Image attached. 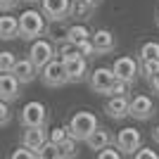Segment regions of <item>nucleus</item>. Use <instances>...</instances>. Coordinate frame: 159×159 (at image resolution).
Listing matches in <instances>:
<instances>
[{"mask_svg":"<svg viewBox=\"0 0 159 159\" xmlns=\"http://www.w3.org/2000/svg\"><path fill=\"white\" fill-rule=\"evenodd\" d=\"M19 38H24V40H36V38H40L43 33H45V14L43 12H38V10H26V12H21L19 17Z\"/></svg>","mask_w":159,"mask_h":159,"instance_id":"f257e3e1","label":"nucleus"},{"mask_svg":"<svg viewBox=\"0 0 159 159\" xmlns=\"http://www.w3.org/2000/svg\"><path fill=\"white\" fill-rule=\"evenodd\" d=\"M98 126H100V121H98V116H95L93 112H76L71 119H69V124H66V131H69V135H71L76 143H86V138Z\"/></svg>","mask_w":159,"mask_h":159,"instance_id":"f03ea898","label":"nucleus"},{"mask_svg":"<svg viewBox=\"0 0 159 159\" xmlns=\"http://www.w3.org/2000/svg\"><path fill=\"white\" fill-rule=\"evenodd\" d=\"M38 76L43 81V86L45 88H62L66 86L69 81H66V69H64V62L62 60H50L48 64H43L38 69Z\"/></svg>","mask_w":159,"mask_h":159,"instance_id":"7ed1b4c3","label":"nucleus"},{"mask_svg":"<svg viewBox=\"0 0 159 159\" xmlns=\"http://www.w3.org/2000/svg\"><path fill=\"white\" fill-rule=\"evenodd\" d=\"M50 121V114H48V107L38 100L26 102L24 109L19 112V124L21 126H48Z\"/></svg>","mask_w":159,"mask_h":159,"instance_id":"20e7f679","label":"nucleus"},{"mask_svg":"<svg viewBox=\"0 0 159 159\" xmlns=\"http://www.w3.org/2000/svg\"><path fill=\"white\" fill-rule=\"evenodd\" d=\"M154 112H157V105H154V100L145 93H138L133 95L131 102H128V116H133L135 121H147L152 119Z\"/></svg>","mask_w":159,"mask_h":159,"instance_id":"39448f33","label":"nucleus"},{"mask_svg":"<svg viewBox=\"0 0 159 159\" xmlns=\"http://www.w3.org/2000/svg\"><path fill=\"white\" fill-rule=\"evenodd\" d=\"M55 57H57V50H55V43L50 38H36V40H31L29 60L38 66V69L43 64H48L50 60H55Z\"/></svg>","mask_w":159,"mask_h":159,"instance_id":"423d86ee","label":"nucleus"},{"mask_svg":"<svg viewBox=\"0 0 159 159\" xmlns=\"http://www.w3.org/2000/svg\"><path fill=\"white\" fill-rule=\"evenodd\" d=\"M114 145L121 150V154H126V157H133V152L138 150L140 145H143V135H140L138 128H121L119 133H116V138H114Z\"/></svg>","mask_w":159,"mask_h":159,"instance_id":"0eeeda50","label":"nucleus"},{"mask_svg":"<svg viewBox=\"0 0 159 159\" xmlns=\"http://www.w3.org/2000/svg\"><path fill=\"white\" fill-rule=\"evenodd\" d=\"M114 69V76L121 81H126V83H135V79L140 76V62L135 60V57H131V55H126V57H119V60L112 64Z\"/></svg>","mask_w":159,"mask_h":159,"instance_id":"6e6552de","label":"nucleus"},{"mask_svg":"<svg viewBox=\"0 0 159 159\" xmlns=\"http://www.w3.org/2000/svg\"><path fill=\"white\" fill-rule=\"evenodd\" d=\"M114 81H116V76H114V69H112V66H98V69L90 74V79H88V86H90L93 93L107 95Z\"/></svg>","mask_w":159,"mask_h":159,"instance_id":"1a4fd4ad","label":"nucleus"},{"mask_svg":"<svg viewBox=\"0 0 159 159\" xmlns=\"http://www.w3.org/2000/svg\"><path fill=\"white\" fill-rule=\"evenodd\" d=\"M69 5L71 0H40V12L48 21H62L69 19Z\"/></svg>","mask_w":159,"mask_h":159,"instance_id":"9d476101","label":"nucleus"},{"mask_svg":"<svg viewBox=\"0 0 159 159\" xmlns=\"http://www.w3.org/2000/svg\"><path fill=\"white\" fill-rule=\"evenodd\" d=\"M19 95H21L19 79H17L12 71H2L0 74V100L14 102V100H19Z\"/></svg>","mask_w":159,"mask_h":159,"instance_id":"9b49d317","label":"nucleus"},{"mask_svg":"<svg viewBox=\"0 0 159 159\" xmlns=\"http://www.w3.org/2000/svg\"><path fill=\"white\" fill-rule=\"evenodd\" d=\"M64 69H66V81L69 83H81V81L88 79V57L76 55V57L64 62Z\"/></svg>","mask_w":159,"mask_h":159,"instance_id":"f8f14e48","label":"nucleus"},{"mask_svg":"<svg viewBox=\"0 0 159 159\" xmlns=\"http://www.w3.org/2000/svg\"><path fill=\"white\" fill-rule=\"evenodd\" d=\"M90 43H93L98 55H112L114 50H116V38H114V33L107 31V29H98L95 33H90Z\"/></svg>","mask_w":159,"mask_h":159,"instance_id":"ddd939ff","label":"nucleus"},{"mask_svg":"<svg viewBox=\"0 0 159 159\" xmlns=\"http://www.w3.org/2000/svg\"><path fill=\"white\" fill-rule=\"evenodd\" d=\"M128 95H109V100L105 102V114L114 121H121L128 116Z\"/></svg>","mask_w":159,"mask_h":159,"instance_id":"4468645a","label":"nucleus"},{"mask_svg":"<svg viewBox=\"0 0 159 159\" xmlns=\"http://www.w3.org/2000/svg\"><path fill=\"white\" fill-rule=\"evenodd\" d=\"M12 74L19 79L21 86H29V83H33V81L38 79V66L33 64L29 57H24V60H17V62H14Z\"/></svg>","mask_w":159,"mask_h":159,"instance_id":"2eb2a0df","label":"nucleus"},{"mask_svg":"<svg viewBox=\"0 0 159 159\" xmlns=\"http://www.w3.org/2000/svg\"><path fill=\"white\" fill-rule=\"evenodd\" d=\"M45 140H48V126H24L21 145H26V147H31V150L38 152Z\"/></svg>","mask_w":159,"mask_h":159,"instance_id":"dca6fc26","label":"nucleus"},{"mask_svg":"<svg viewBox=\"0 0 159 159\" xmlns=\"http://www.w3.org/2000/svg\"><path fill=\"white\" fill-rule=\"evenodd\" d=\"M93 14H95V5H90L86 0H71V5H69V19L88 24L93 19Z\"/></svg>","mask_w":159,"mask_h":159,"instance_id":"f3484780","label":"nucleus"},{"mask_svg":"<svg viewBox=\"0 0 159 159\" xmlns=\"http://www.w3.org/2000/svg\"><path fill=\"white\" fill-rule=\"evenodd\" d=\"M112 143H114V135L107 131V128H102V126H98V128H95V131L86 138L88 150H95V152H98V150H102V147H107V145H112Z\"/></svg>","mask_w":159,"mask_h":159,"instance_id":"a211bd4d","label":"nucleus"},{"mask_svg":"<svg viewBox=\"0 0 159 159\" xmlns=\"http://www.w3.org/2000/svg\"><path fill=\"white\" fill-rule=\"evenodd\" d=\"M14 38H19V19L2 12V17H0V40H14Z\"/></svg>","mask_w":159,"mask_h":159,"instance_id":"6ab92c4d","label":"nucleus"},{"mask_svg":"<svg viewBox=\"0 0 159 159\" xmlns=\"http://www.w3.org/2000/svg\"><path fill=\"white\" fill-rule=\"evenodd\" d=\"M45 36L52 40L55 45H60V43L69 40V24H66V19H62V21H50V24L45 26Z\"/></svg>","mask_w":159,"mask_h":159,"instance_id":"aec40b11","label":"nucleus"},{"mask_svg":"<svg viewBox=\"0 0 159 159\" xmlns=\"http://www.w3.org/2000/svg\"><path fill=\"white\" fill-rule=\"evenodd\" d=\"M69 40H71L74 45H81V43L90 40V31H88V26H86V24H81V21L71 24V26H69Z\"/></svg>","mask_w":159,"mask_h":159,"instance_id":"412c9836","label":"nucleus"},{"mask_svg":"<svg viewBox=\"0 0 159 159\" xmlns=\"http://www.w3.org/2000/svg\"><path fill=\"white\" fill-rule=\"evenodd\" d=\"M79 154V147H76V140L69 135L66 140H62L57 145V159H66V157H76Z\"/></svg>","mask_w":159,"mask_h":159,"instance_id":"4be33fe9","label":"nucleus"},{"mask_svg":"<svg viewBox=\"0 0 159 159\" xmlns=\"http://www.w3.org/2000/svg\"><path fill=\"white\" fill-rule=\"evenodd\" d=\"M76 55H81V50H79V45H74L71 40H64V43L57 45V57H60L62 62L71 60V57H76Z\"/></svg>","mask_w":159,"mask_h":159,"instance_id":"5701e85b","label":"nucleus"},{"mask_svg":"<svg viewBox=\"0 0 159 159\" xmlns=\"http://www.w3.org/2000/svg\"><path fill=\"white\" fill-rule=\"evenodd\" d=\"M138 57L140 60H154V57H159V43L157 40H145L138 50Z\"/></svg>","mask_w":159,"mask_h":159,"instance_id":"b1692460","label":"nucleus"},{"mask_svg":"<svg viewBox=\"0 0 159 159\" xmlns=\"http://www.w3.org/2000/svg\"><path fill=\"white\" fill-rule=\"evenodd\" d=\"M157 71H159V57H154V60H140V76L145 81L150 76H154Z\"/></svg>","mask_w":159,"mask_h":159,"instance_id":"393cba45","label":"nucleus"},{"mask_svg":"<svg viewBox=\"0 0 159 159\" xmlns=\"http://www.w3.org/2000/svg\"><path fill=\"white\" fill-rule=\"evenodd\" d=\"M14 62H17L14 52H10V50H0V74H2V71H12Z\"/></svg>","mask_w":159,"mask_h":159,"instance_id":"a878e982","label":"nucleus"},{"mask_svg":"<svg viewBox=\"0 0 159 159\" xmlns=\"http://www.w3.org/2000/svg\"><path fill=\"white\" fill-rule=\"evenodd\" d=\"M66 138H69V131H66V126L52 128V131H50V135H48V140H50L52 145H60L62 140H66Z\"/></svg>","mask_w":159,"mask_h":159,"instance_id":"bb28decb","label":"nucleus"},{"mask_svg":"<svg viewBox=\"0 0 159 159\" xmlns=\"http://www.w3.org/2000/svg\"><path fill=\"white\" fill-rule=\"evenodd\" d=\"M10 121H12V109H10V102L0 100V128H5Z\"/></svg>","mask_w":159,"mask_h":159,"instance_id":"cd10ccee","label":"nucleus"},{"mask_svg":"<svg viewBox=\"0 0 159 159\" xmlns=\"http://www.w3.org/2000/svg\"><path fill=\"white\" fill-rule=\"evenodd\" d=\"M36 157H38V152L31 150V147H26V145L17 147V150L12 152V159H36Z\"/></svg>","mask_w":159,"mask_h":159,"instance_id":"c85d7f7f","label":"nucleus"},{"mask_svg":"<svg viewBox=\"0 0 159 159\" xmlns=\"http://www.w3.org/2000/svg\"><path fill=\"white\" fill-rule=\"evenodd\" d=\"M128 88H131V83L116 79V81L112 83V88H109V93H107V95H128Z\"/></svg>","mask_w":159,"mask_h":159,"instance_id":"c756f323","label":"nucleus"},{"mask_svg":"<svg viewBox=\"0 0 159 159\" xmlns=\"http://www.w3.org/2000/svg\"><path fill=\"white\" fill-rule=\"evenodd\" d=\"M98 157L100 159H119V157H124V154H121L119 147L107 145V147H102V150H98Z\"/></svg>","mask_w":159,"mask_h":159,"instance_id":"7c9ffc66","label":"nucleus"},{"mask_svg":"<svg viewBox=\"0 0 159 159\" xmlns=\"http://www.w3.org/2000/svg\"><path fill=\"white\" fill-rule=\"evenodd\" d=\"M38 157H57V145H52L50 140H45L43 145H40V150H38Z\"/></svg>","mask_w":159,"mask_h":159,"instance_id":"2f4dec72","label":"nucleus"},{"mask_svg":"<svg viewBox=\"0 0 159 159\" xmlns=\"http://www.w3.org/2000/svg\"><path fill=\"white\" fill-rule=\"evenodd\" d=\"M133 157H138V159H159V154L154 152V150H150V147H143L140 145L135 152H133Z\"/></svg>","mask_w":159,"mask_h":159,"instance_id":"473e14b6","label":"nucleus"},{"mask_svg":"<svg viewBox=\"0 0 159 159\" xmlns=\"http://www.w3.org/2000/svg\"><path fill=\"white\" fill-rule=\"evenodd\" d=\"M79 50H81V55H83V57H88V60L98 57V52H95V48H93V43H90V40L81 43V45H79Z\"/></svg>","mask_w":159,"mask_h":159,"instance_id":"72a5a7b5","label":"nucleus"},{"mask_svg":"<svg viewBox=\"0 0 159 159\" xmlns=\"http://www.w3.org/2000/svg\"><path fill=\"white\" fill-rule=\"evenodd\" d=\"M19 2L21 0H0V12H12V10H17Z\"/></svg>","mask_w":159,"mask_h":159,"instance_id":"f704fd0d","label":"nucleus"},{"mask_svg":"<svg viewBox=\"0 0 159 159\" xmlns=\"http://www.w3.org/2000/svg\"><path fill=\"white\" fill-rule=\"evenodd\" d=\"M147 86H150V90L159 98V71L154 74V76H150V79H147Z\"/></svg>","mask_w":159,"mask_h":159,"instance_id":"c9c22d12","label":"nucleus"},{"mask_svg":"<svg viewBox=\"0 0 159 159\" xmlns=\"http://www.w3.org/2000/svg\"><path fill=\"white\" fill-rule=\"evenodd\" d=\"M152 140H154V143L159 145V124H157V126L152 128Z\"/></svg>","mask_w":159,"mask_h":159,"instance_id":"e433bc0d","label":"nucleus"},{"mask_svg":"<svg viewBox=\"0 0 159 159\" xmlns=\"http://www.w3.org/2000/svg\"><path fill=\"white\" fill-rule=\"evenodd\" d=\"M86 2H90V5H95V7H98L100 2H102V0H86Z\"/></svg>","mask_w":159,"mask_h":159,"instance_id":"4c0bfd02","label":"nucleus"},{"mask_svg":"<svg viewBox=\"0 0 159 159\" xmlns=\"http://www.w3.org/2000/svg\"><path fill=\"white\" fill-rule=\"evenodd\" d=\"M154 21H157V26H159V7H157V14H154Z\"/></svg>","mask_w":159,"mask_h":159,"instance_id":"58836bf2","label":"nucleus"},{"mask_svg":"<svg viewBox=\"0 0 159 159\" xmlns=\"http://www.w3.org/2000/svg\"><path fill=\"white\" fill-rule=\"evenodd\" d=\"M24 2H29V5H36V2H40V0H24Z\"/></svg>","mask_w":159,"mask_h":159,"instance_id":"ea45409f","label":"nucleus"}]
</instances>
